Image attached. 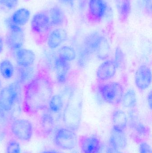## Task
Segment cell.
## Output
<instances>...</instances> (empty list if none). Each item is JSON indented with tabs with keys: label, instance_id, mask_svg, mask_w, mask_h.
Here are the masks:
<instances>
[{
	"label": "cell",
	"instance_id": "cell-34",
	"mask_svg": "<svg viewBox=\"0 0 152 153\" xmlns=\"http://www.w3.org/2000/svg\"><path fill=\"white\" fill-rule=\"evenodd\" d=\"M108 148L109 146L102 143L100 149L96 153H108Z\"/></svg>",
	"mask_w": 152,
	"mask_h": 153
},
{
	"label": "cell",
	"instance_id": "cell-33",
	"mask_svg": "<svg viewBox=\"0 0 152 153\" xmlns=\"http://www.w3.org/2000/svg\"><path fill=\"white\" fill-rule=\"evenodd\" d=\"M139 151V153H152L151 147L149 144L145 142L140 143Z\"/></svg>",
	"mask_w": 152,
	"mask_h": 153
},
{
	"label": "cell",
	"instance_id": "cell-11",
	"mask_svg": "<svg viewBox=\"0 0 152 153\" xmlns=\"http://www.w3.org/2000/svg\"><path fill=\"white\" fill-rule=\"evenodd\" d=\"M117 69V67L114 60H106L97 68L96 77L100 82H106L115 76Z\"/></svg>",
	"mask_w": 152,
	"mask_h": 153
},
{
	"label": "cell",
	"instance_id": "cell-12",
	"mask_svg": "<svg viewBox=\"0 0 152 153\" xmlns=\"http://www.w3.org/2000/svg\"><path fill=\"white\" fill-rule=\"evenodd\" d=\"M109 146L122 151L125 150L128 145L127 137L124 130L112 127L109 138Z\"/></svg>",
	"mask_w": 152,
	"mask_h": 153
},
{
	"label": "cell",
	"instance_id": "cell-37",
	"mask_svg": "<svg viewBox=\"0 0 152 153\" xmlns=\"http://www.w3.org/2000/svg\"><path fill=\"white\" fill-rule=\"evenodd\" d=\"M152 91H151L148 94L147 97V102H148V105H149V108L150 109H152Z\"/></svg>",
	"mask_w": 152,
	"mask_h": 153
},
{
	"label": "cell",
	"instance_id": "cell-18",
	"mask_svg": "<svg viewBox=\"0 0 152 153\" xmlns=\"http://www.w3.org/2000/svg\"><path fill=\"white\" fill-rule=\"evenodd\" d=\"M51 27H60L65 23L66 16L63 10L58 6L52 7L49 13Z\"/></svg>",
	"mask_w": 152,
	"mask_h": 153
},
{
	"label": "cell",
	"instance_id": "cell-8",
	"mask_svg": "<svg viewBox=\"0 0 152 153\" xmlns=\"http://www.w3.org/2000/svg\"><path fill=\"white\" fill-rule=\"evenodd\" d=\"M54 142L57 147L68 151L76 147L78 139L77 135L75 131L66 127L61 128L55 133Z\"/></svg>",
	"mask_w": 152,
	"mask_h": 153
},
{
	"label": "cell",
	"instance_id": "cell-27",
	"mask_svg": "<svg viewBox=\"0 0 152 153\" xmlns=\"http://www.w3.org/2000/svg\"><path fill=\"white\" fill-rule=\"evenodd\" d=\"M58 55L60 59L70 62L75 60L76 57V53L73 48L63 46L58 50Z\"/></svg>",
	"mask_w": 152,
	"mask_h": 153
},
{
	"label": "cell",
	"instance_id": "cell-28",
	"mask_svg": "<svg viewBox=\"0 0 152 153\" xmlns=\"http://www.w3.org/2000/svg\"><path fill=\"white\" fill-rule=\"evenodd\" d=\"M48 105L49 109L51 112L58 113L63 108V99L59 94L52 95L49 101Z\"/></svg>",
	"mask_w": 152,
	"mask_h": 153
},
{
	"label": "cell",
	"instance_id": "cell-13",
	"mask_svg": "<svg viewBox=\"0 0 152 153\" xmlns=\"http://www.w3.org/2000/svg\"><path fill=\"white\" fill-rule=\"evenodd\" d=\"M107 10V5L104 0H89L88 14L92 20L99 21L104 17Z\"/></svg>",
	"mask_w": 152,
	"mask_h": 153
},
{
	"label": "cell",
	"instance_id": "cell-23",
	"mask_svg": "<svg viewBox=\"0 0 152 153\" xmlns=\"http://www.w3.org/2000/svg\"><path fill=\"white\" fill-rule=\"evenodd\" d=\"M40 126L43 133L46 135H49L54 128V120L51 114L44 113L41 116Z\"/></svg>",
	"mask_w": 152,
	"mask_h": 153
},
{
	"label": "cell",
	"instance_id": "cell-3",
	"mask_svg": "<svg viewBox=\"0 0 152 153\" xmlns=\"http://www.w3.org/2000/svg\"><path fill=\"white\" fill-rule=\"evenodd\" d=\"M83 100L79 93L74 91L70 94L63 110L62 121L65 127L76 132L82 121Z\"/></svg>",
	"mask_w": 152,
	"mask_h": 153
},
{
	"label": "cell",
	"instance_id": "cell-10",
	"mask_svg": "<svg viewBox=\"0 0 152 153\" xmlns=\"http://www.w3.org/2000/svg\"><path fill=\"white\" fill-rule=\"evenodd\" d=\"M152 82L151 71L146 65H142L137 70L135 75V82L137 87L141 91L149 88Z\"/></svg>",
	"mask_w": 152,
	"mask_h": 153
},
{
	"label": "cell",
	"instance_id": "cell-9",
	"mask_svg": "<svg viewBox=\"0 0 152 153\" xmlns=\"http://www.w3.org/2000/svg\"><path fill=\"white\" fill-rule=\"evenodd\" d=\"M11 131L18 140L28 142L32 138L33 127L30 121L25 119H17L12 122Z\"/></svg>",
	"mask_w": 152,
	"mask_h": 153
},
{
	"label": "cell",
	"instance_id": "cell-4",
	"mask_svg": "<svg viewBox=\"0 0 152 153\" xmlns=\"http://www.w3.org/2000/svg\"><path fill=\"white\" fill-rule=\"evenodd\" d=\"M84 46L92 53H95L98 59L106 60L110 53V46L107 39L97 32L88 34L84 38Z\"/></svg>",
	"mask_w": 152,
	"mask_h": 153
},
{
	"label": "cell",
	"instance_id": "cell-40",
	"mask_svg": "<svg viewBox=\"0 0 152 153\" xmlns=\"http://www.w3.org/2000/svg\"><path fill=\"white\" fill-rule=\"evenodd\" d=\"M40 153H62L58 151L55 150H46V151H43Z\"/></svg>",
	"mask_w": 152,
	"mask_h": 153
},
{
	"label": "cell",
	"instance_id": "cell-25",
	"mask_svg": "<svg viewBox=\"0 0 152 153\" xmlns=\"http://www.w3.org/2000/svg\"><path fill=\"white\" fill-rule=\"evenodd\" d=\"M14 65L10 60L5 59L0 62V74L4 79L11 78L14 75Z\"/></svg>",
	"mask_w": 152,
	"mask_h": 153
},
{
	"label": "cell",
	"instance_id": "cell-16",
	"mask_svg": "<svg viewBox=\"0 0 152 153\" xmlns=\"http://www.w3.org/2000/svg\"><path fill=\"white\" fill-rule=\"evenodd\" d=\"M68 38L67 31L62 28H57L49 33L47 38V45L54 49L59 47Z\"/></svg>",
	"mask_w": 152,
	"mask_h": 153
},
{
	"label": "cell",
	"instance_id": "cell-2",
	"mask_svg": "<svg viewBox=\"0 0 152 153\" xmlns=\"http://www.w3.org/2000/svg\"><path fill=\"white\" fill-rule=\"evenodd\" d=\"M21 85L17 81L0 90V108L12 121L17 119L21 112Z\"/></svg>",
	"mask_w": 152,
	"mask_h": 153
},
{
	"label": "cell",
	"instance_id": "cell-20",
	"mask_svg": "<svg viewBox=\"0 0 152 153\" xmlns=\"http://www.w3.org/2000/svg\"><path fill=\"white\" fill-rule=\"evenodd\" d=\"M112 120L113 127L124 131L128 124V118L126 112L118 109L115 110L112 112Z\"/></svg>",
	"mask_w": 152,
	"mask_h": 153
},
{
	"label": "cell",
	"instance_id": "cell-6",
	"mask_svg": "<svg viewBox=\"0 0 152 153\" xmlns=\"http://www.w3.org/2000/svg\"><path fill=\"white\" fill-rule=\"evenodd\" d=\"M8 29V32L5 39V43L11 50L17 51L22 48L25 40L24 31L21 27L12 23L10 19L5 21Z\"/></svg>",
	"mask_w": 152,
	"mask_h": 153
},
{
	"label": "cell",
	"instance_id": "cell-24",
	"mask_svg": "<svg viewBox=\"0 0 152 153\" xmlns=\"http://www.w3.org/2000/svg\"><path fill=\"white\" fill-rule=\"evenodd\" d=\"M117 8L121 20L122 21L126 20L131 11L130 0H118Z\"/></svg>",
	"mask_w": 152,
	"mask_h": 153
},
{
	"label": "cell",
	"instance_id": "cell-19",
	"mask_svg": "<svg viewBox=\"0 0 152 153\" xmlns=\"http://www.w3.org/2000/svg\"><path fill=\"white\" fill-rule=\"evenodd\" d=\"M31 16L28 9L21 8L15 10L10 18L12 23L21 27L24 26L28 22Z\"/></svg>",
	"mask_w": 152,
	"mask_h": 153
},
{
	"label": "cell",
	"instance_id": "cell-21",
	"mask_svg": "<svg viewBox=\"0 0 152 153\" xmlns=\"http://www.w3.org/2000/svg\"><path fill=\"white\" fill-rule=\"evenodd\" d=\"M130 125L131 127L140 136L147 137L150 133V129L147 126L140 121L136 112H131L129 114Z\"/></svg>",
	"mask_w": 152,
	"mask_h": 153
},
{
	"label": "cell",
	"instance_id": "cell-17",
	"mask_svg": "<svg viewBox=\"0 0 152 153\" xmlns=\"http://www.w3.org/2000/svg\"><path fill=\"white\" fill-rule=\"evenodd\" d=\"M68 62L60 59L58 56L55 58L54 67L56 80L60 83H63L67 80L70 69Z\"/></svg>",
	"mask_w": 152,
	"mask_h": 153
},
{
	"label": "cell",
	"instance_id": "cell-14",
	"mask_svg": "<svg viewBox=\"0 0 152 153\" xmlns=\"http://www.w3.org/2000/svg\"><path fill=\"white\" fill-rule=\"evenodd\" d=\"M102 143L99 138L93 136H83L79 139V146L83 153H96Z\"/></svg>",
	"mask_w": 152,
	"mask_h": 153
},
{
	"label": "cell",
	"instance_id": "cell-32",
	"mask_svg": "<svg viewBox=\"0 0 152 153\" xmlns=\"http://www.w3.org/2000/svg\"><path fill=\"white\" fill-rule=\"evenodd\" d=\"M0 3L7 9L12 10L17 7L18 0H0Z\"/></svg>",
	"mask_w": 152,
	"mask_h": 153
},
{
	"label": "cell",
	"instance_id": "cell-41",
	"mask_svg": "<svg viewBox=\"0 0 152 153\" xmlns=\"http://www.w3.org/2000/svg\"><path fill=\"white\" fill-rule=\"evenodd\" d=\"M1 82L0 81V90H1Z\"/></svg>",
	"mask_w": 152,
	"mask_h": 153
},
{
	"label": "cell",
	"instance_id": "cell-39",
	"mask_svg": "<svg viewBox=\"0 0 152 153\" xmlns=\"http://www.w3.org/2000/svg\"><path fill=\"white\" fill-rule=\"evenodd\" d=\"M4 48V41L3 39L0 36V54L2 53Z\"/></svg>",
	"mask_w": 152,
	"mask_h": 153
},
{
	"label": "cell",
	"instance_id": "cell-15",
	"mask_svg": "<svg viewBox=\"0 0 152 153\" xmlns=\"http://www.w3.org/2000/svg\"><path fill=\"white\" fill-rule=\"evenodd\" d=\"M15 59L20 67L32 66L35 61V54L30 49L21 48L16 51Z\"/></svg>",
	"mask_w": 152,
	"mask_h": 153
},
{
	"label": "cell",
	"instance_id": "cell-30",
	"mask_svg": "<svg viewBox=\"0 0 152 153\" xmlns=\"http://www.w3.org/2000/svg\"><path fill=\"white\" fill-rule=\"evenodd\" d=\"M114 61L117 68H124L125 65V56L124 52L120 47L116 48Z\"/></svg>",
	"mask_w": 152,
	"mask_h": 153
},
{
	"label": "cell",
	"instance_id": "cell-31",
	"mask_svg": "<svg viewBox=\"0 0 152 153\" xmlns=\"http://www.w3.org/2000/svg\"><path fill=\"white\" fill-rule=\"evenodd\" d=\"M21 148L18 142L15 139H12L7 143L6 153H21Z\"/></svg>",
	"mask_w": 152,
	"mask_h": 153
},
{
	"label": "cell",
	"instance_id": "cell-35",
	"mask_svg": "<svg viewBox=\"0 0 152 153\" xmlns=\"http://www.w3.org/2000/svg\"><path fill=\"white\" fill-rule=\"evenodd\" d=\"M59 1L62 4L72 6L76 0H59Z\"/></svg>",
	"mask_w": 152,
	"mask_h": 153
},
{
	"label": "cell",
	"instance_id": "cell-22",
	"mask_svg": "<svg viewBox=\"0 0 152 153\" xmlns=\"http://www.w3.org/2000/svg\"><path fill=\"white\" fill-rule=\"evenodd\" d=\"M18 81L21 84H27L35 77V71L32 66L20 67L17 71Z\"/></svg>",
	"mask_w": 152,
	"mask_h": 153
},
{
	"label": "cell",
	"instance_id": "cell-29",
	"mask_svg": "<svg viewBox=\"0 0 152 153\" xmlns=\"http://www.w3.org/2000/svg\"><path fill=\"white\" fill-rule=\"evenodd\" d=\"M93 54L90 51L83 47L82 50L79 52L78 59V64L80 68L85 67L91 59V56Z\"/></svg>",
	"mask_w": 152,
	"mask_h": 153
},
{
	"label": "cell",
	"instance_id": "cell-26",
	"mask_svg": "<svg viewBox=\"0 0 152 153\" xmlns=\"http://www.w3.org/2000/svg\"><path fill=\"white\" fill-rule=\"evenodd\" d=\"M137 95L134 90L129 89L123 94L121 103L123 107L134 108L137 105Z\"/></svg>",
	"mask_w": 152,
	"mask_h": 153
},
{
	"label": "cell",
	"instance_id": "cell-38",
	"mask_svg": "<svg viewBox=\"0 0 152 153\" xmlns=\"http://www.w3.org/2000/svg\"><path fill=\"white\" fill-rule=\"evenodd\" d=\"M108 153H123L122 151L120 150H117V149H115L109 146L108 148Z\"/></svg>",
	"mask_w": 152,
	"mask_h": 153
},
{
	"label": "cell",
	"instance_id": "cell-5",
	"mask_svg": "<svg viewBox=\"0 0 152 153\" xmlns=\"http://www.w3.org/2000/svg\"><path fill=\"white\" fill-rule=\"evenodd\" d=\"M97 89L103 100L107 103L114 106L121 103L124 91L120 83H101L97 85Z\"/></svg>",
	"mask_w": 152,
	"mask_h": 153
},
{
	"label": "cell",
	"instance_id": "cell-36",
	"mask_svg": "<svg viewBox=\"0 0 152 153\" xmlns=\"http://www.w3.org/2000/svg\"><path fill=\"white\" fill-rule=\"evenodd\" d=\"M146 9L149 13H151L152 0H145Z\"/></svg>",
	"mask_w": 152,
	"mask_h": 153
},
{
	"label": "cell",
	"instance_id": "cell-7",
	"mask_svg": "<svg viewBox=\"0 0 152 153\" xmlns=\"http://www.w3.org/2000/svg\"><path fill=\"white\" fill-rule=\"evenodd\" d=\"M30 27L33 34L39 39L47 38L51 27L48 13L45 12L35 13L31 19Z\"/></svg>",
	"mask_w": 152,
	"mask_h": 153
},
{
	"label": "cell",
	"instance_id": "cell-1",
	"mask_svg": "<svg viewBox=\"0 0 152 153\" xmlns=\"http://www.w3.org/2000/svg\"><path fill=\"white\" fill-rule=\"evenodd\" d=\"M53 93L52 83L49 77L39 74L25 85L23 108L25 111L34 114L48 105Z\"/></svg>",
	"mask_w": 152,
	"mask_h": 153
}]
</instances>
